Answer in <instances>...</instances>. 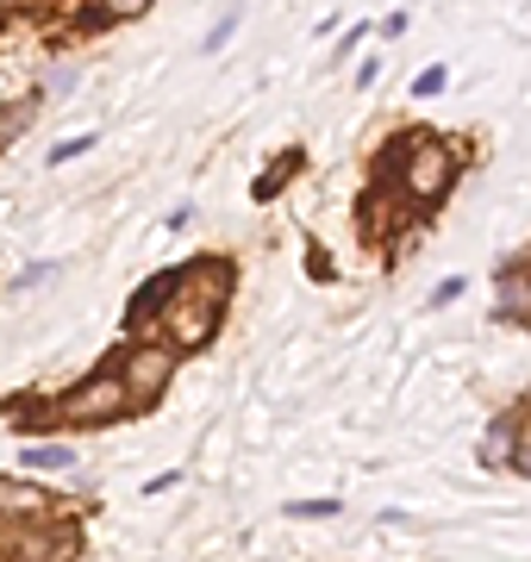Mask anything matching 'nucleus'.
Returning <instances> with one entry per match:
<instances>
[{"mask_svg": "<svg viewBox=\"0 0 531 562\" xmlns=\"http://www.w3.org/2000/svg\"><path fill=\"white\" fill-rule=\"evenodd\" d=\"M120 413H132V387H125L120 369H101L94 382L69 387L57 401V419H69V425H106V419H120Z\"/></svg>", "mask_w": 531, "mask_h": 562, "instance_id": "nucleus-2", "label": "nucleus"}, {"mask_svg": "<svg viewBox=\"0 0 531 562\" xmlns=\"http://www.w3.org/2000/svg\"><path fill=\"white\" fill-rule=\"evenodd\" d=\"M231 32H238V13H225V20H219V25H213V38H206V50H219V44H225V38H231Z\"/></svg>", "mask_w": 531, "mask_h": 562, "instance_id": "nucleus-17", "label": "nucleus"}, {"mask_svg": "<svg viewBox=\"0 0 531 562\" xmlns=\"http://www.w3.org/2000/svg\"><path fill=\"white\" fill-rule=\"evenodd\" d=\"M463 288H470V281H463V276L438 281V294H431V306H450V301H463Z\"/></svg>", "mask_w": 531, "mask_h": 562, "instance_id": "nucleus-15", "label": "nucleus"}, {"mask_svg": "<svg viewBox=\"0 0 531 562\" xmlns=\"http://www.w3.org/2000/svg\"><path fill=\"white\" fill-rule=\"evenodd\" d=\"M512 450H519V419H494L482 431V469H512Z\"/></svg>", "mask_w": 531, "mask_h": 562, "instance_id": "nucleus-6", "label": "nucleus"}, {"mask_svg": "<svg viewBox=\"0 0 531 562\" xmlns=\"http://www.w3.org/2000/svg\"><path fill=\"white\" fill-rule=\"evenodd\" d=\"M176 344H138V350H125L120 357V375H125V387H132V406H157L169 394V382H176Z\"/></svg>", "mask_w": 531, "mask_h": 562, "instance_id": "nucleus-3", "label": "nucleus"}, {"mask_svg": "<svg viewBox=\"0 0 531 562\" xmlns=\"http://www.w3.org/2000/svg\"><path fill=\"white\" fill-rule=\"evenodd\" d=\"M231 281H238V269H231V262L225 257H213V262H201V269H188V288H194V294H206V301H231Z\"/></svg>", "mask_w": 531, "mask_h": 562, "instance_id": "nucleus-8", "label": "nucleus"}, {"mask_svg": "<svg viewBox=\"0 0 531 562\" xmlns=\"http://www.w3.org/2000/svg\"><path fill=\"white\" fill-rule=\"evenodd\" d=\"M57 501H44V494H32V487H13V482H0V513L7 519H44Z\"/></svg>", "mask_w": 531, "mask_h": 562, "instance_id": "nucleus-9", "label": "nucleus"}, {"mask_svg": "<svg viewBox=\"0 0 531 562\" xmlns=\"http://www.w3.org/2000/svg\"><path fill=\"white\" fill-rule=\"evenodd\" d=\"M388 157L400 169L407 201H419V206H438L450 194V181H456V144L431 138V132H400Z\"/></svg>", "mask_w": 531, "mask_h": 562, "instance_id": "nucleus-1", "label": "nucleus"}, {"mask_svg": "<svg viewBox=\"0 0 531 562\" xmlns=\"http://www.w3.org/2000/svg\"><path fill=\"white\" fill-rule=\"evenodd\" d=\"M188 288V269H163V276H150L138 288V294H132V306H125V319L138 325V319H163L169 313V301H176V294H182Z\"/></svg>", "mask_w": 531, "mask_h": 562, "instance_id": "nucleus-5", "label": "nucleus"}, {"mask_svg": "<svg viewBox=\"0 0 531 562\" xmlns=\"http://www.w3.org/2000/svg\"><path fill=\"white\" fill-rule=\"evenodd\" d=\"M101 7H106V20H132V13L150 7V0H101Z\"/></svg>", "mask_w": 531, "mask_h": 562, "instance_id": "nucleus-16", "label": "nucleus"}, {"mask_svg": "<svg viewBox=\"0 0 531 562\" xmlns=\"http://www.w3.org/2000/svg\"><path fill=\"white\" fill-rule=\"evenodd\" d=\"M413 94H419V101H431V94H444V69H419V81H413Z\"/></svg>", "mask_w": 531, "mask_h": 562, "instance_id": "nucleus-13", "label": "nucleus"}, {"mask_svg": "<svg viewBox=\"0 0 531 562\" xmlns=\"http://www.w3.org/2000/svg\"><path fill=\"white\" fill-rule=\"evenodd\" d=\"M219 319H225V306L219 301H206V294H194V288H182L176 301H169V313H163V325H169V344L176 350H201V344H213L219 338Z\"/></svg>", "mask_w": 531, "mask_h": 562, "instance_id": "nucleus-4", "label": "nucleus"}, {"mask_svg": "<svg viewBox=\"0 0 531 562\" xmlns=\"http://www.w3.org/2000/svg\"><path fill=\"white\" fill-rule=\"evenodd\" d=\"M25 462L32 469H76V450L69 443H25Z\"/></svg>", "mask_w": 531, "mask_h": 562, "instance_id": "nucleus-10", "label": "nucleus"}, {"mask_svg": "<svg viewBox=\"0 0 531 562\" xmlns=\"http://www.w3.org/2000/svg\"><path fill=\"white\" fill-rule=\"evenodd\" d=\"M88 144H94V138H63L44 162H76V157H88Z\"/></svg>", "mask_w": 531, "mask_h": 562, "instance_id": "nucleus-14", "label": "nucleus"}, {"mask_svg": "<svg viewBox=\"0 0 531 562\" xmlns=\"http://www.w3.org/2000/svg\"><path fill=\"white\" fill-rule=\"evenodd\" d=\"M526 406H531V401H526Z\"/></svg>", "mask_w": 531, "mask_h": 562, "instance_id": "nucleus-19", "label": "nucleus"}, {"mask_svg": "<svg viewBox=\"0 0 531 562\" xmlns=\"http://www.w3.org/2000/svg\"><path fill=\"white\" fill-rule=\"evenodd\" d=\"M512 469H519V475H531V438H519V450H512Z\"/></svg>", "mask_w": 531, "mask_h": 562, "instance_id": "nucleus-18", "label": "nucleus"}, {"mask_svg": "<svg viewBox=\"0 0 531 562\" xmlns=\"http://www.w3.org/2000/svg\"><path fill=\"white\" fill-rule=\"evenodd\" d=\"M500 313L507 319H531V262L500 269Z\"/></svg>", "mask_w": 531, "mask_h": 562, "instance_id": "nucleus-7", "label": "nucleus"}, {"mask_svg": "<svg viewBox=\"0 0 531 562\" xmlns=\"http://www.w3.org/2000/svg\"><path fill=\"white\" fill-rule=\"evenodd\" d=\"M294 169H301V150H287V157H282V162H275V169H269V176H263V181H257V201H269V194H275V188H282V181H287V176H294Z\"/></svg>", "mask_w": 531, "mask_h": 562, "instance_id": "nucleus-11", "label": "nucleus"}, {"mask_svg": "<svg viewBox=\"0 0 531 562\" xmlns=\"http://www.w3.org/2000/svg\"><path fill=\"white\" fill-rule=\"evenodd\" d=\"M287 513L294 519H338V501H294Z\"/></svg>", "mask_w": 531, "mask_h": 562, "instance_id": "nucleus-12", "label": "nucleus"}]
</instances>
